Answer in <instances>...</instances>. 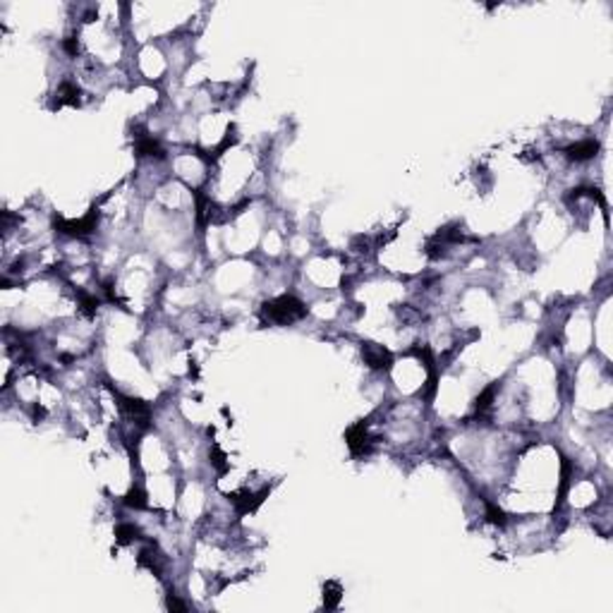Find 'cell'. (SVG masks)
Listing matches in <instances>:
<instances>
[{
  "mask_svg": "<svg viewBox=\"0 0 613 613\" xmlns=\"http://www.w3.org/2000/svg\"><path fill=\"white\" fill-rule=\"evenodd\" d=\"M262 315L269 319L271 323H295L306 315V305L295 295H281V298L266 302L262 309Z\"/></svg>",
  "mask_w": 613,
  "mask_h": 613,
  "instance_id": "1",
  "label": "cell"
}]
</instances>
